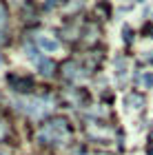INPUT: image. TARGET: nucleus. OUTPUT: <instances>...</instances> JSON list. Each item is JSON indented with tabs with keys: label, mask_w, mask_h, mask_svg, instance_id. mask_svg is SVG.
<instances>
[{
	"label": "nucleus",
	"mask_w": 153,
	"mask_h": 155,
	"mask_svg": "<svg viewBox=\"0 0 153 155\" xmlns=\"http://www.w3.org/2000/svg\"><path fill=\"white\" fill-rule=\"evenodd\" d=\"M16 109L20 113H27L29 117H42L53 111V100L45 95H25V97H16L13 100Z\"/></svg>",
	"instance_id": "nucleus-1"
},
{
	"label": "nucleus",
	"mask_w": 153,
	"mask_h": 155,
	"mask_svg": "<svg viewBox=\"0 0 153 155\" xmlns=\"http://www.w3.org/2000/svg\"><path fill=\"white\" fill-rule=\"evenodd\" d=\"M69 137V124L65 120H51V122L42 124V129L38 131V142L42 144H58L65 142Z\"/></svg>",
	"instance_id": "nucleus-2"
},
{
	"label": "nucleus",
	"mask_w": 153,
	"mask_h": 155,
	"mask_svg": "<svg viewBox=\"0 0 153 155\" xmlns=\"http://www.w3.org/2000/svg\"><path fill=\"white\" fill-rule=\"evenodd\" d=\"M62 75H65L69 82H80V80L87 78V71L78 64V62H67V64L62 67Z\"/></svg>",
	"instance_id": "nucleus-3"
},
{
	"label": "nucleus",
	"mask_w": 153,
	"mask_h": 155,
	"mask_svg": "<svg viewBox=\"0 0 153 155\" xmlns=\"http://www.w3.org/2000/svg\"><path fill=\"white\" fill-rule=\"evenodd\" d=\"M36 47L40 49V51H45V53H55V51L60 49V42L53 40L51 36L40 33V36H36Z\"/></svg>",
	"instance_id": "nucleus-4"
},
{
	"label": "nucleus",
	"mask_w": 153,
	"mask_h": 155,
	"mask_svg": "<svg viewBox=\"0 0 153 155\" xmlns=\"http://www.w3.org/2000/svg\"><path fill=\"white\" fill-rule=\"evenodd\" d=\"M33 64H36L38 67V71L40 73H42L45 78H51L53 75V71H55V62L51 60V58H47V55L42 53V55H40V58L36 60V62H33Z\"/></svg>",
	"instance_id": "nucleus-5"
},
{
	"label": "nucleus",
	"mask_w": 153,
	"mask_h": 155,
	"mask_svg": "<svg viewBox=\"0 0 153 155\" xmlns=\"http://www.w3.org/2000/svg\"><path fill=\"white\" fill-rule=\"evenodd\" d=\"M124 104H127L129 109H142L144 107V97L140 93H129L124 97Z\"/></svg>",
	"instance_id": "nucleus-6"
},
{
	"label": "nucleus",
	"mask_w": 153,
	"mask_h": 155,
	"mask_svg": "<svg viewBox=\"0 0 153 155\" xmlns=\"http://www.w3.org/2000/svg\"><path fill=\"white\" fill-rule=\"evenodd\" d=\"M7 25H9V13H7L5 5H0V31H2Z\"/></svg>",
	"instance_id": "nucleus-7"
},
{
	"label": "nucleus",
	"mask_w": 153,
	"mask_h": 155,
	"mask_svg": "<svg viewBox=\"0 0 153 155\" xmlns=\"http://www.w3.org/2000/svg\"><path fill=\"white\" fill-rule=\"evenodd\" d=\"M115 64H118V75L124 78V75H127V60H124V58H118Z\"/></svg>",
	"instance_id": "nucleus-8"
},
{
	"label": "nucleus",
	"mask_w": 153,
	"mask_h": 155,
	"mask_svg": "<svg viewBox=\"0 0 153 155\" xmlns=\"http://www.w3.org/2000/svg\"><path fill=\"white\" fill-rule=\"evenodd\" d=\"M142 84H144V87H153V75H151V73H147V75L142 78Z\"/></svg>",
	"instance_id": "nucleus-9"
},
{
	"label": "nucleus",
	"mask_w": 153,
	"mask_h": 155,
	"mask_svg": "<svg viewBox=\"0 0 153 155\" xmlns=\"http://www.w3.org/2000/svg\"><path fill=\"white\" fill-rule=\"evenodd\" d=\"M124 40L131 42V29H129V27H124Z\"/></svg>",
	"instance_id": "nucleus-10"
},
{
	"label": "nucleus",
	"mask_w": 153,
	"mask_h": 155,
	"mask_svg": "<svg viewBox=\"0 0 153 155\" xmlns=\"http://www.w3.org/2000/svg\"><path fill=\"white\" fill-rule=\"evenodd\" d=\"M5 131H7V129H5V124H2V122H0V137H2V135H5Z\"/></svg>",
	"instance_id": "nucleus-11"
},
{
	"label": "nucleus",
	"mask_w": 153,
	"mask_h": 155,
	"mask_svg": "<svg viewBox=\"0 0 153 155\" xmlns=\"http://www.w3.org/2000/svg\"><path fill=\"white\" fill-rule=\"evenodd\" d=\"M5 42H7V38H5V33L0 31V45H5Z\"/></svg>",
	"instance_id": "nucleus-12"
},
{
	"label": "nucleus",
	"mask_w": 153,
	"mask_h": 155,
	"mask_svg": "<svg viewBox=\"0 0 153 155\" xmlns=\"http://www.w3.org/2000/svg\"><path fill=\"white\" fill-rule=\"evenodd\" d=\"M0 155H7V153H0Z\"/></svg>",
	"instance_id": "nucleus-13"
}]
</instances>
